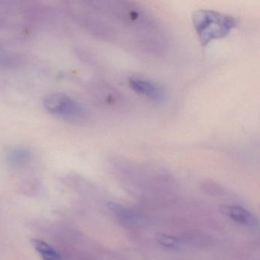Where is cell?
<instances>
[{
    "label": "cell",
    "instance_id": "cell-6",
    "mask_svg": "<svg viewBox=\"0 0 260 260\" xmlns=\"http://www.w3.org/2000/svg\"><path fill=\"white\" fill-rule=\"evenodd\" d=\"M31 244L39 252L43 260H62L60 254L49 244L39 239L31 240Z\"/></svg>",
    "mask_w": 260,
    "mask_h": 260
},
{
    "label": "cell",
    "instance_id": "cell-1",
    "mask_svg": "<svg viewBox=\"0 0 260 260\" xmlns=\"http://www.w3.org/2000/svg\"><path fill=\"white\" fill-rule=\"evenodd\" d=\"M193 27L203 45L223 39L236 28L238 21L234 16L211 10H199L193 13Z\"/></svg>",
    "mask_w": 260,
    "mask_h": 260
},
{
    "label": "cell",
    "instance_id": "cell-2",
    "mask_svg": "<svg viewBox=\"0 0 260 260\" xmlns=\"http://www.w3.org/2000/svg\"><path fill=\"white\" fill-rule=\"evenodd\" d=\"M45 109L53 115L69 121H80L86 115L83 106L69 95L54 93L48 95L44 102Z\"/></svg>",
    "mask_w": 260,
    "mask_h": 260
},
{
    "label": "cell",
    "instance_id": "cell-3",
    "mask_svg": "<svg viewBox=\"0 0 260 260\" xmlns=\"http://www.w3.org/2000/svg\"><path fill=\"white\" fill-rule=\"evenodd\" d=\"M128 85L134 92L154 103H164L167 99L164 86L150 79L133 76L129 77Z\"/></svg>",
    "mask_w": 260,
    "mask_h": 260
},
{
    "label": "cell",
    "instance_id": "cell-5",
    "mask_svg": "<svg viewBox=\"0 0 260 260\" xmlns=\"http://www.w3.org/2000/svg\"><path fill=\"white\" fill-rule=\"evenodd\" d=\"M108 208L117 217L124 221L136 222L139 220V214L135 210L124 206L121 204L110 202L108 204Z\"/></svg>",
    "mask_w": 260,
    "mask_h": 260
},
{
    "label": "cell",
    "instance_id": "cell-7",
    "mask_svg": "<svg viewBox=\"0 0 260 260\" xmlns=\"http://www.w3.org/2000/svg\"><path fill=\"white\" fill-rule=\"evenodd\" d=\"M156 240L161 246L170 248V249H178L181 246V241L177 237L168 235V234H156Z\"/></svg>",
    "mask_w": 260,
    "mask_h": 260
},
{
    "label": "cell",
    "instance_id": "cell-8",
    "mask_svg": "<svg viewBox=\"0 0 260 260\" xmlns=\"http://www.w3.org/2000/svg\"><path fill=\"white\" fill-rule=\"evenodd\" d=\"M29 156L30 151L28 149L16 148L10 152L9 159L13 164H19L28 159Z\"/></svg>",
    "mask_w": 260,
    "mask_h": 260
},
{
    "label": "cell",
    "instance_id": "cell-4",
    "mask_svg": "<svg viewBox=\"0 0 260 260\" xmlns=\"http://www.w3.org/2000/svg\"><path fill=\"white\" fill-rule=\"evenodd\" d=\"M222 214L232 219L236 223L246 226H255L256 219L249 211L237 205H222L220 207Z\"/></svg>",
    "mask_w": 260,
    "mask_h": 260
}]
</instances>
